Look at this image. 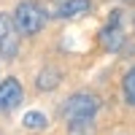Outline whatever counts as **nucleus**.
Wrapping results in <instances>:
<instances>
[{
    "mask_svg": "<svg viewBox=\"0 0 135 135\" xmlns=\"http://www.w3.org/2000/svg\"><path fill=\"white\" fill-rule=\"evenodd\" d=\"M14 25H16V32H22V35H38L46 25L43 8L35 0H22L14 11Z\"/></svg>",
    "mask_w": 135,
    "mask_h": 135,
    "instance_id": "1",
    "label": "nucleus"
},
{
    "mask_svg": "<svg viewBox=\"0 0 135 135\" xmlns=\"http://www.w3.org/2000/svg\"><path fill=\"white\" fill-rule=\"evenodd\" d=\"M100 105V100L97 95L92 92H76L65 100V105H62V116L68 119H76V116H95V111Z\"/></svg>",
    "mask_w": 135,
    "mask_h": 135,
    "instance_id": "2",
    "label": "nucleus"
},
{
    "mask_svg": "<svg viewBox=\"0 0 135 135\" xmlns=\"http://www.w3.org/2000/svg\"><path fill=\"white\" fill-rule=\"evenodd\" d=\"M100 41L108 51H119L122 43H124V32H122V11H111V19L108 25L100 32Z\"/></svg>",
    "mask_w": 135,
    "mask_h": 135,
    "instance_id": "3",
    "label": "nucleus"
},
{
    "mask_svg": "<svg viewBox=\"0 0 135 135\" xmlns=\"http://www.w3.org/2000/svg\"><path fill=\"white\" fill-rule=\"evenodd\" d=\"M16 46H19V38H16L14 25H11V19L6 14H0V57L14 60L16 57Z\"/></svg>",
    "mask_w": 135,
    "mask_h": 135,
    "instance_id": "4",
    "label": "nucleus"
},
{
    "mask_svg": "<svg viewBox=\"0 0 135 135\" xmlns=\"http://www.w3.org/2000/svg\"><path fill=\"white\" fill-rule=\"evenodd\" d=\"M22 84L16 78H6L3 84H0V114H8V111H14L19 103H22Z\"/></svg>",
    "mask_w": 135,
    "mask_h": 135,
    "instance_id": "5",
    "label": "nucleus"
},
{
    "mask_svg": "<svg viewBox=\"0 0 135 135\" xmlns=\"http://www.w3.org/2000/svg\"><path fill=\"white\" fill-rule=\"evenodd\" d=\"M89 8H92L89 0H65V3L57 8V16L60 19H76V16L89 14Z\"/></svg>",
    "mask_w": 135,
    "mask_h": 135,
    "instance_id": "6",
    "label": "nucleus"
},
{
    "mask_svg": "<svg viewBox=\"0 0 135 135\" xmlns=\"http://www.w3.org/2000/svg\"><path fill=\"white\" fill-rule=\"evenodd\" d=\"M95 132H97V127H95L92 116H76L68 124V135H95Z\"/></svg>",
    "mask_w": 135,
    "mask_h": 135,
    "instance_id": "7",
    "label": "nucleus"
},
{
    "mask_svg": "<svg viewBox=\"0 0 135 135\" xmlns=\"http://www.w3.org/2000/svg\"><path fill=\"white\" fill-rule=\"evenodd\" d=\"M57 84H60V70H57V68H46V70H41L38 89H54Z\"/></svg>",
    "mask_w": 135,
    "mask_h": 135,
    "instance_id": "8",
    "label": "nucleus"
},
{
    "mask_svg": "<svg viewBox=\"0 0 135 135\" xmlns=\"http://www.w3.org/2000/svg\"><path fill=\"white\" fill-rule=\"evenodd\" d=\"M122 86H124V100H127L130 105H135V68H130V70H127L124 84H122Z\"/></svg>",
    "mask_w": 135,
    "mask_h": 135,
    "instance_id": "9",
    "label": "nucleus"
},
{
    "mask_svg": "<svg viewBox=\"0 0 135 135\" xmlns=\"http://www.w3.org/2000/svg\"><path fill=\"white\" fill-rule=\"evenodd\" d=\"M25 127L27 130H43L46 127V116L41 111H30V114H25Z\"/></svg>",
    "mask_w": 135,
    "mask_h": 135,
    "instance_id": "10",
    "label": "nucleus"
}]
</instances>
